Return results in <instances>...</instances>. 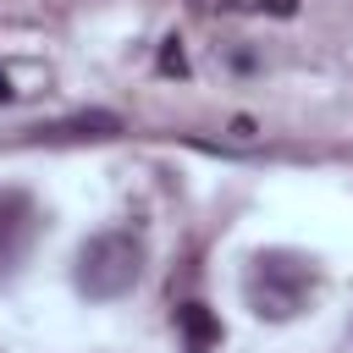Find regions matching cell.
<instances>
[{
    "instance_id": "cell-4",
    "label": "cell",
    "mask_w": 353,
    "mask_h": 353,
    "mask_svg": "<svg viewBox=\"0 0 353 353\" xmlns=\"http://www.w3.org/2000/svg\"><path fill=\"white\" fill-rule=\"evenodd\" d=\"M116 132H121V116H110V110H83V116L33 127V138H44V143H66V138H116Z\"/></svg>"
},
{
    "instance_id": "cell-5",
    "label": "cell",
    "mask_w": 353,
    "mask_h": 353,
    "mask_svg": "<svg viewBox=\"0 0 353 353\" xmlns=\"http://www.w3.org/2000/svg\"><path fill=\"white\" fill-rule=\"evenodd\" d=\"M39 88H50L44 61H0V99H28Z\"/></svg>"
},
{
    "instance_id": "cell-1",
    "label": "cell",
    "mask_w": 353,
    "mask_h": 353,
    "mask_svg": "<svg viewBox=\"0 0 353 353\" xmlns=\"http://www.w3.org/2000/svg\"><path fill=\"white\" fill-rule=\"evenodd\" d=\"M77 292L83 298H121V292H132L138 287V276H143V243L132 237V232H99V237H88L83 248H77Z\"/></svg>"
},
{
    "instance_id": "cell-2",
    "label": "cell",
    "mask_w": 353,
    "mask_h": 353,
    "mask_svg": "<svg viewBox=\"0 0 353 353\" xmlns=\"http://www.w3.org/2000/svg\"><path fill=\"white\" fill-rule=\"evenodd\" d=\"M243 292H248L259 320H292L314 292V270L292 254H259L243 276Z\"/></svg>"
},
{
    "instance_id": "cell-6",
    "label": "cell",
    "mask_w": 353,
    "mask_h": 353,
    "mask_svg": "<svg viewBox=\"0 0 353 353\" xmlns=\"http://www.w3.org/2000/svg\"><path fill=\"white\" fill-rule=\"evenodd\" d=\"M176 325H182L188 353H210V347L221 342V320H215L204 303H182V309H176Z\"/></svg>"
},
{
    "instance_id": "cell-3",
    "label": "cell",
    "mask_w": 353,
    "mask_h": 353,
    "mask_svg": "<svg viewBox=\"0 0 353 353\" xmlns=\"http://www.w3.org/2000/svg\"><path fill=\"white\" fill-rule=\"evenodd\" d=\"M39 232V210L28 193H0V270H11Z\"/></svg>"
},
{
    "instance_id": "cell-7",
    "label": "cell",
    "mask_w": 353,
    "mask_h": 353,
    "mask_svg": "<svg viewBox=\"0 0 353 353\" xmlns=\"http://www.w3.org/2000/svg\"><path fill=\"white\" fill-rule=\"evenodd\" d=\"M160 66H165V72H188V66H182V50H165V55H160Z\"/></svg>"
}]
</instances>
